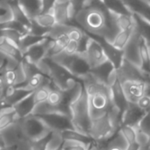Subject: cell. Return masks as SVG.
<instances>
[{
    "mask_svg": "<svg viewBox=\"0 0 150 150\" xmlns=\"http://www.w3.org/2000/svg\"><path fill=\"white\" fill-rule=\"evenodd\" d=\"M108 150H123V149H121V148L118 147V146H112V147L109 148Z\"/></svg>",
    "mask_w": 150,
    "mask_h": 150,
    "instance_id": "cell-24",
    "label": "cell"
},
{
    "mask_svg": "<svg viewBox=\"0 0 150 150\" xmlns=\"http://www.w3.org/2000/svg\"><path fill=\"white\" fill-rule=\"evenodd\" d=\"M8 6L7 4H6V6L4 5L3 6H0V16H3L5 15L7 12H8Z\"/></svg>",
    "mask_w": 150,
    "mask_h": 150,
    "instance_id": "cell-22",
    "label": "cell"
},
{
    "mask_svg": "<svg viewBox=\"0 0 150 150\" xmlns=\"http://www.w3.org/2000/svg\"><path fill=\"white\" fill-rule=\"evenodd\" d=\"M139 55L143 64V69L149 71V63H150V46L146 38L140 35L139 38Z\"/></svg>",
    "mask_w": 150,
    "mask_h": 150,
    "instance_id": "cell-15",
    "label": "cell"
},
{
    "mask_svg": "<svg viewBox=\"0 0 150 150\" xmlns=\"http://www.w3.org/2000/svg\"><path fill=\"white\" fill-rule=\"evenodd\" d=\"M118 131H119V133L125 139L127 145H131V144L138 142L137 141V136H138L137 126L127 125V124H122Z\"/></svg>",
    "mask_w": 150,
    "mask_h": 150,
    "instance_id": "cell-13",
    "label": "cell"
},
{
    "mask_svg": "<svg viewBox=\"0 0 150 150\" xmlns=\"http://www.w3.org/2000/svg\"><path fill=\"white\" fill-rule=\"evenodd\" d=\"M146 111L141 110L136 103H128L126 109L123 112L122 115V124H127L137 126L142 117L145 115Z\"/></svg>",
    "mask_w": 150,
    "mask_h": 150,
    "instance_id": "cell-7",
    "label": "cell"
},
{
    "mask_svg": "<svg viewBox=\"0 0 150 150\" xmlns=\"http://www.w3.org/2000/svg\"><path fill=\"white\" fill-rule=\"evenodd\" d=\"M137 105L143 110L147 111L150 110V94L146 93L142 96L137 102Z\"/></svg>",
    "mask_w": 150,
    "mask_h": 150,
    "instance_id": "cell-20",
    "label": "cell"
},
{
    "mask_svg": "<svg viewBox=\"0 0 150 150\" xmlns=\"http://www.w3.org/2000/svg\"><path fill=\"white\" fill-rule=\"evenodd\" d=\"M19 124L24 139L31 141L46 136L51 130L36 115H30L22 119H19Z\"/></svg>",
    "mask_w": 150,
    "mask_h": 150,
    "instance_id": "cell-1",
    "label": "cell"
},
{
    "mask_svg": "<svg viewBox=\"0 0 150 150\" xmlns=\"http://www.w3.org/2000/svg\"><path fill=\"white\" fill-rule=\"evenodd\" d=\"M128 102L136 103L148 90L147 84L143 81H125L120 82Z\"/></svg>",
    "mask_w": 150,
    "mask_h": 150,
    "instance_id": "cell-5",
    "label": "cell"
},
{
    "mask_svg": "<svg viewBox=\"0 0 150 150\" xmlns=\"http://www.w3.org/2000/svg\"><path fill=\"white\" fill-rule=\"evenodd\" d=\"M69 41H70V39H69V37L65 34L61 35L58 37H57L55 39V42H54V45H53L52 49L49 51V53L47 54L46 57L51 58L52 57H54V56L63 52L64 48L68 44Z\"/></svg>",
    "mask_w": 150,
    "mask_h": 150,
    "instance_id": "cell-16",
    "label": "cell"
},
{
    "mask_svg": "<svg viewBox=\"0 0 150 150\" xmlns=\"http://www.w3.org/2000/svg\"><path fill=\"white\" fill-rule=\"evenodd\" d=\"M60 135H61L63 141L80 142V143H84L87 145H91L96 141L90 134L81 132L76 128L64 130L60 132Z\"/></svg>",
    "mask_w": 150,
    "mask_h": 150,
    "instance_id": "cell-6",
    "label": "cell"
},
{
    "mask_svg": "<svg viewBox=\"0 0 150 150\" xmlns=\"http://www.w3.org/2000/svg\"><path fill=\"white\" fill-rule=\"evenodd\" d=\"M137 26V25H136ZM136 28V27H135ZM135 28L132 29H128V30H119L114 36L112 42H110V44L116 48L117 50L123 51L125 47L127 46L128 42H130L132 34L135 30Z\"/></svg>",
    "mask_w": 150,
    "mask_h": 150,
    "instance_id": "cell-11",
    "label": "cell"
},
{
    "mask_svg": "<svg viewBox=\"0 0 150 150\" xmlns=\"http://www.w3.org/2000/svg\"><path fill=\"white\" fill-rule=\"evenodd\" d=\"M142 149L143 148L141 147V146L138 142H136L131 145H127V147L125 150H142Z\"/></svg>",
    "mask_w": 150,
    "mask_h": 150,
    "instance_id": "cell-21",
    "label": "cell"
},
{
    "mask_svg": "<svg viewBox=\"0 0 150 150\" xmlns=\"http://www.w3.org/2000/svg\"><path fill=\"white\" fill-rule=\"evenodd\" d=\"M19 6L29 20L42 13V0H17Z\"/></svg>",
    "mask_w": 150,
    "mask_h": 150,
    "instance_id": "cell-9",
    "label": "cell"
},
{
    "mask_svg": "<svg viewBox=\"0 0 150 150\" xmlns=\"http://www.w3.org/2000/svg\"><path fill=\"white\" fill-rule=\"evenodd\" d=\"M41 119L43 120V122L47 125V126L53 132H61L67 129L75 128L71 117L70 115L58 112V111H53L46 114H41L36 115Z\"/></svg>",
    "mask_w": 150,
    "mask_h": 150,
    "instance_id": "cell-3",
    "label": "cell"
},
{
    "mask_svg": "<svg viewBox=\"0 0 150 150\" xmlns=\"http://www.w3.org/2000/svg\"><path fill=\"white\" fill-rule=\"evenodd\" d=\"M20 118L13 107L6 108L0 113V132L13 125Z\"/></svg>",
    "mask_w": 150,
    "mask_h": 150,
    "instance_id": "cell-12",
    "label": "cell"
},
{
    "mask_svg": "<svg viewBox=\"0 0 150 150\" xmlns=\"http://www.w3.org/2000/svg\"><path fill=\"white\" fill-rule=\"evenodd\" d=\"M110 11L114 20L115 25L118 30H128V29H132L136 27L137 22L133 13H119L113 12L111 10Z\"/></svg>",
    "mask_w": 150,
    "mask_h": 150,
    "instance_id": "cell-8",
    "label": "cell"
},
{
    "mask_svg": "<svg viewBox=\"0 0 150 150\" xmlns=\"http://www.w3.org/2000/svg\"><path fill=\"white\" fill-rule=\"evenodd\" d=\"M63 145V144H62ZM58 146V147H57V148H55V149H51V150H64V148H63V146Z\"/></svg>",
    "mask_w": 150,
    "mask_h": 150,
    "instance_id": "cell-25",
    "label": "cell"
},
{
    "mask_svg": "<svg viewBox=\"0 0 150 150\" xmlns=\"http://www.w3.org/2000/svg\"><path fill=\"white\" fill-rule=\"evenodd\" d=\"M34 92H32L30 95L26 96L24 99L20 101L17 104L13 106L18 117L20 119H22L24 117H27L30 115H32L35 107L36 105L35 99H34Z\"/></svg>",
    "mask_w": 150,
    "mask_h": 150,
    "instance_id": "cell-10",
    "label": "cell"
},
{
    "mask_svg": "<svg viewBox=\"0 0 150 150\" xmlns=\"http://www.w3.org/2000/svg\"><path fill=\"white\" fill-rule=\"evenodd\" d=\"M149 71H150V63H149Z\"/></svg>",
    "mask_w": 150,
    "mask_h": 150,
    "instance_id": "cell-26",
    "label": "cell"
},
{
    "mask_svg": "<svg viewBox=\"0 0 150 150\" xmlns=\"http://www.w3.org/2000/svg\"><path fill=\"white\" fill-rule=\"evenodd\" d=\"M4 146H6V143H5V140H4L2 135L0 134V148L4 147Z\"/></svg>",
    "mask_w": 150,
    "mask_h": 150,
    "instance_id": "cell-23",
    "label": "cell"
},
{
    "mask_svg": "<svg viewBox=\"0 0 150 150\" xmlns=\"http://www.w3.org/2000/svg\"><path fill=\"white\" fill-rule=\"evenodd\" d=\"M53 134H54V132L51 131L46 136H44L41 139L29 141L31 150H47L48 145H49L50 139H52Z\"/></svg>",
    "mask_w": 150,
    "mask_h": 150,
    "instance_id": "cell-17",
    "label": "cell"
},
{
    "mask_svg": "<svg viewBox=\"0 0 150 150\" xmlns=\"http://www.w3.org/2000/svg\"><path fill=\"white\" fill-rule=\"evenodd\" d=\"M34 21L40 26H42L45 28H48V29H51L54 26H56L57 24L52 9H50L48 12L40 13L34 19Z\"/></svg>",
    "mask_w": 150,
    "mask_h": 150,
    "instance_id": "cell-14",
    "label": "cell"
},
{
    "mask_svg": "<svg viewBox=\"0 0 150 150\" xmlns=\"http://www.w3.org/2000/svg\"><path fill=\"white\" fill-rule=\"evenodd\" d=\"M118 129L115 128L110 121L107 112L92 118L91 125L88 133L94 138L95 140L104 139L113 135Z\"/></svg>",
    "mask_w": 150,
    "mask_h": 150,
    "instance_id": "cell-2",
    "label": "cell"
},
{
    "mask_svg": "<svg viewBox=\"0 0 150 150\" xmlns=\"http://www.w3.org/2000/svg\"><path fill=\"white\" fill-rule=\"evenodd\" d=\"M91 145H87L80 142H73V141H64L62 146L64 150H89Z\"/></svg>",
    "mask_w": 150,
    "mask_h": 150,
    "instance_id": "cell-18",
    "label": "cell"
},
{
    "mask_svg": "<svg viewBox=\"0 0 150 150\" xmlns=\"http://www.w3.org/2000/svg\"><path fill=\"white\" fill-rule=\"evenodd\" d=\"M63 52L65 55H68V56H73V55L77 54V53H80L81 52L80 42L70 40Z\"/></svg>",
    "mask_w": 150,
    "mask_h": 150,
    "instance_id": "cell-19",
    "label": "cell"
},
{
    "mask_svg": "<svg viewBox=\"0 0 150 150\" xmlns=\"http://www.w3.org/2000/svg\"><path fill=\"white\" fill-rule=\"evenodd\" d=\"M85 54L91 66V69L101 65L109 59L102 43L96 38L91 35L88 37Z\"/></svg>",
    "mask_w": 150,
    "mask_h": 150,
    "instance_id": "cell-4",
    "label": "cell"
}]
</instances>
